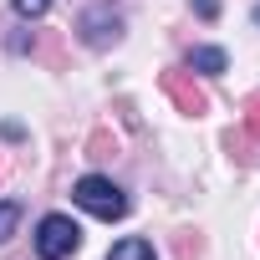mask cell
<instances>
[{
	"mask_svg": "<svg viewBox=\"0 0 260 260\" xmlns=\"http://www.w3.org/2000/svg\"><path fill=\"white\" fill-rule=\"evenodd\" d=\"M16 224H21V209H16V204H0V240H11Z\"/></svg>",
	"mask_w": 260,
	"mask_h": 260,
	"instance_id": "ba28073f",
	"label": "cell"
},
{
	"mask_svg": "<svg viewBox=\"0 0 260 260\" xmlns=\"http://www.w3.org/2000/svg\"><path fill=\"white\" fill-rule=\"evenodd\" d=\"M224 67H230V61H224V51H219V46H199V51H194V72H209V77H219Z\"/></svg>",
	"mask_w": 260,
	"mask_h": 260,
	"instance_id": "8992f818",
	"label": "cell"
},
{
	"mask_svg": "<svg viewBox=\"0 0 260 260\" xmlns=\"http://www.w3.org/2000/svg\"><path fill=\"white\" fill-rule=\"evenodd\" d=\"M72 199L87 209V214H97V219H122L127 214V194L112 184V179H102V174H87V179H77V189H72Z\"/></svg>",
	"mask_w": 260,
	"mask_h": 260,
	"instance_id": "6da1fadb",
	"label": "cell"
},
{
	"mask_svg": "<svg viewBox=\"0 0 260 260\" xmlns=\"http://www.w3.org/2000/svg\"><path fill=\"white\" fill-rule=\"evenodd\" d=\"M87 148H92V158H107V153H117V143H112L107 133H92V143H87Z\"/></svg>",
	"mask_w": 260,
	"mask_h": 260,
	"instance_id": "30bf717a",
	"label": "cell"
},
{
	"mask_svg": "<svg viewBox=\"0 0 260 260\" xmlns=\"http://www.w3.org/2000/svg\"><path fill=\"white\" fill-rule=\"evenodd\" d=\"M194 11H199L204 21H214V16H219V0H194Z\"/></svg>",
	"mask_w": 260,
	"mask_h": 260,
	"instance_id": "7c38bea8",
	"label": "cell"
},
{
	"mask_svg": "<svg viewBox=\"0 0 260 260\" xmlns=\"http://www.w3.org/2000/svg\"><path fill=\"white\" fill-rule=\"evenodd\" d=\"M11 6H16V16L36 21V16H46V11H51V0H11Z\"/></svg>",
	"mask_w": 260,
	"mask_h": 260,
	"instance_id": "52a82bcc",
	"label": "cell"
},
{
	"mask_svg": "<svg viewBox=\"0 0 260 260\" xmlns=\"http://www.w3.org/2000/svg\"><path fill=\"white\" fill-rule=\"evenodd\" d=\"M158 82H164V92L174 97V107H179L184 117H204V112H209V92H204V87H199V82H194L189 72L169 67V72H164Z\"/></svg>",
	"mask_w": 260,
	"mask_h": 260,
	"instance_id": "3957f363",
	"label": "cell"
},
{
	"mask_svg": "<svg viewBox=\"0 0 260 260\" xmlns=\"http://www.w3.org/2000/svg\"><path fill=\"white\" fill-rule=\"evenodd\" d=\"M179 260H199V235H179Z\"/></svg>",
	"mask_w": 260,
	"mask_h": 260,
	"instance_id": "8fae6325",
	"label": "cell"
},
{
	"mask_svg": "<svg viewBox=\"0 0 260 260\" xmlns=\"http://www.w3.org/2000/svg\"><path fill=\"white\" fill-rule=\"evenodd\" d=\"M77 245H82V230H77L67 214H46V219L36 224V250H41V260H67Z\"/></svg>",
	"mask_w": 260,
	"mask_h": 260,
	"instance_id": "7a4b0ae2",
	"label": "cell"
},
{
	"mask_svg": "<svg viewBox=\"0 0 260 260\" xmlns=\"http://www.w3.org/2000/svg\"><path fill=\"white\" fill-rule=\"evenodd\" d=\"M245 133H250V138H260V92L245 102Z\"/></svg>",
	"mask_w": 260,
	"mask_h": 260,
	"instance_id": "9c48e42d",
	"label": "cell"
},
{
	"mask_svg": "<svg viewBox=\"0 0 260 260\" xmlns=\"http://www.w3.org/2000/svg\"><path fill=\"white\" fill-rule=\"evenodd\" d=\"M107 260H153V245L133 235V240H122V245H112V255H107Z\"/></svg>",
	"mask_w": 260,
	"mask_h": 260,
	"instance_id": "5b68a950",
	"label": "cell"
},
{
	"mask_svg": "<svg viewBox=\"0 0 260 260\" xmlns=\"http://www.w3.org/2000/svg\"><path fill=\"white\" fill-rule=\"evenodd\" d=\"M117 36H122V21H117V16H107V11H87V16H82V41H87V46L102 51V46H112Z\"/></svg>",
	"mask_w": 260,
	"mask_h": 260,
	"instance_id": "277c9868",
	"label": "cell"
}]
</instances>
